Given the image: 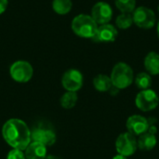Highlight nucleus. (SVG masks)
<instances>
[{"mask_svg":"<svg viewBox=\"0 0 159 159\" xmlns=\"http://www.w3.org/2000/svg\"><path fill=\"white\" fill-rule=\"evenodd\" d=\"M6 143L13 149L25 150L31 143V131L26 123L18 118L7 120L2 129Z\"/></svg>","mask_w":159,"mask_h":159,"instance_id":"f257e3e1","label":"nucleus"},{"mask_svg":"<svg viewBox=\"0 0 159 159\" xmlns=\"http://www.w3.org/2000/svg\"><path fill=\"white\" fill-rule=\"evenodd\" d=\"M112 85L117 89H125L134 82V73L132 68L126 62L116 63L110 75Z\"/></svg>","mask_w":159,"mask_h":159,"instance_id":"f03ea898","label":"nucleus"},{"mask_svg":"<svg viewBox=\"0 0 159 159\" xmlns=\"http://www.w3.org/2000/svg\"><path fill=\"white\" fill-rule=\"evenodd\" d=\"M98 24L92 19L91 16L86 14H80L74 18L72 21L73 32L83 38H93L96 34Z\"/></svg>","mask_w":159,"mask_h":159,"instance_id":"7ed1b4c3","label":"nucleus"},{"mask_svg":"<svg viewBox=\"0 0 159 159\" xmlns=\"http://www.w3.org/2000/svg\"><path fill=\"white\" fill-rule=\"evenodd\" d=\"M158 104L159 96L151 89L141 90L135 97V105L142 112H151L157 109Z\"/></svg>","mask_w":159,"mask_h":159,"instance_id":"20e7f679","label":"nucleus"},{"mask_svg":"<svg viewBox=\"0 0 159 159\" xmlns=\"http://www.w3.org/2000/svg\"><path fill=\"white\" fill-rule=\"evenodd\" d=\"M138 149L137 138L129 132H123L116 140V150L117 154L126 157L133 156Z\"/></svg>","mask_w":159,"mask_h":159,"instance_id":"39448f33","label":"nucleus"},{"mask_svg":"<svg viewBox=\"0 0 159 159\" xmlns=\"http://www.w3.org/2000/svg\"><path fill=\"white\" fill-rule=\"evenodd\" d=\"M10 76L18 83H26L31 80L34 70L32 65L25 61H17L10 66Z\"/></svg>","mask_w":159,"mask_h":159,"instance_id":"423d86ee","label":"nucleus"},{"mask_svg":"<svg viewBox=\"0 0 159 159\" xmlns=\"http://www.w3.org/2000/svg\"><path fill=\"white\" fill-rule=\"evenodd\" d=\"M133 23L142 29H150L156 23L155 12L147 7H136L132 14Z\"/></svg>","mask_w":159,"mask_h":159,"instance_id":"0eeeda50","label":"nucleus"},{"mask_svg":"<svg viewBox=\"0 0 159 159\" xmlns=\"http://www.w3.org/2000/svg\"><path fill=\"white\" fill-rule=\"evenodd\" d=\"M61 84L66 91L76 92L83 86V75L76 69H70L63 74Z\"/></svg>","mask_w":159,"mask_h":159,"instance_id":"6e6552de","label":"nucleus"},{"mask_svg":"<svg viewBox=\"0 0 159 159\" xmlns=\"http://www.w3.org/2000/svg\"><path fill=\"white\" fill-rule=\"evenodd\" d=\"M91 17L98 25L109 23L113 18V9L108 3L98 2L91 9Z\"/></svg>","mask_w":159,"mask_h":159,"instance_id":"1a4fd4ad","label":"nucleus"},{"mask_svg":"<svg viewBox=\"0 0 159 159\" xmlns=\"http://www.w3.org/2000/svg\"><path fill=\"white\" fill-rule=\"evenodd\" d=\"M126 128L128 132L139 137L140 135L147 132L148 118L141 115H132L127 119Z\"/></svg>","mask_w":159,"mask_h":159,"instance_id":"9d476101","label":"nucleus"},{"mask_svg":"<svg viewBox=\"0 0 159 159\" xmlns=\"http://www.w3.org/2000/svg\"><path fill=\"white\" fill-rule=\"evenodd\" d=\"M117 35H118L117 29L114 25L110 23H106L98 26L96 34L92 39L95 42L110 43V42H114L116 39Z\"/></svg>","mask_w":159,"mask_h":159,"instance_id":"9b49d317","label":"nucleus"},{"mask_svg":"<svg viewBox=\"0 0 159 159\" xmlns=\"http://www.w3.org/2000/svg\"><path fill=\"white\" fill-rule=\"evenodd\" d=\"M56 134L52 129H35L33 132H31V140L33 142H37L45 146H51L56 143Z\"/></svg>","mask_w":159,"mask_h":159,"instance_id":"f8f14e48","label":"nucleus"},{"mask_svg":"<svg viewBox=\"0 0 159 159\" xmlns=\"http://www.w3.org/2000/svg\"><path fill=\"white\" fill-rule=\"evenodd\" d=\"M26 159H45L47 157V146L37 142H31L25 149Z\"/></svg>","mask_w":159,"mask_h":159,"instance_id":"ddd939ff","label":"nucleus"},{"mask_svg":"<svg viewBox=\"0 0 159 159\" xmlns=\"http://www.w3.org/2000/svg\"><path fill=\"white\" fill-rule=\"evenodd\" d=\"M143 65L146 72L151 75H159V54L156 51L149 52L143 61Z\"/></svg>","mask_w":159,"mask_h":159,"instance_id":"4468645a","label":"nucleus"},{"mask_svg":"<svg viewBox=\"0 0 159 159\" xmlns=\"http://www.w3.org/2000/svg\"><path fill=\"white\" fill-rule=\"evenodd\" d=\"M137 144L138 148L142 151H151L157 144V136L150 132H145L138 137Z\"/></svg>","mask_w":159,"mask_h":159,"instance_id":"2eb2a0df","label":"nucleus"},{"mask_svg":"<svg viewBox=\"0 0 159 159\" xmlns=\"http://www.w3.org/2000/svg\"><path fill=\"white\" fill-rule=\"evenodd\" d=\"M93 86H94L95 89L100 91V92L110 91V89L113 87L110 76H108L106 75H103V74H100V75H96L94 77Z\"/></svg>","mask_w":159,"mask_h":159,"instance_id":"dca6fc26","label":"nucleus"},{"mask_svg":"<svg viewBox=\"0 0 159 159\" xmlns=\"http://www.w3.org/2000/svg\"><path fill=\"white\" fill-rule=\"evenodd\" d=\"M134 82L136 87L141 90L148 89L153 84L152 75H149L147 72H141L134 77Z\"/></svg>","mask_w":159,"mask_h":159,"instance_id":"f3484780","label":"nucleus"},{"mask_svg":"<svg viewBox=\"0 0 159 159\" xmlns=\"http://www.w3.org/2000/svg\"><path fill=\"white\" fill-rule=\"evenodd\" d=\"M78 100V96L76 92L73 91H66L61 98L60 102L62 108L64 109H72L76 105Z\"/></svg>","mask_w":159,"mask_h":159,"instance_id":"a211bd4d","label":"nucleus"},{"mask_svg":"<svg viewBox=\"0 0 159 159\" xmlns=\"http://www.w3.org/2000/svg\"><path fill=\"white\" fill-rule=\"evenodd\" d=\"M72 1L71 0H53L52 7L57 14L65 15L70 12L72 9Z\"/></svg>","mask_w":159,"mask_h":159,"instance_id":"6ab92c4d","label":"nucleus"},{"mask_svg":"<svg viewBox=\"0 0 159 159\" xmlns=\"http://www.w3.org/2000/svg\"><path fill=\"white\" fill-rule=\"evenodd\" d=\"M116 24L121 30H127L133 24L132 15L129 13H121L116 17Z\"/></svg>","mask_w":159,"mask_h":159,"instance_id":"aec40b11","label":"nucleus"},{"mask_svg":"<svg viewBox=\"0 0 159 159\" xmlns=\"http://www.w3.org/2000/svg\"><path fill=\"white\" fill-rule=\"evenodd\" d=\"M116 7L122 13H131L136 8V0H115Z\"/></svg>","mask_w":159,"mask_h":159,"instance_id":"412c9836","label":"nucleus"},{"mask_svg":"<svg viewBox=\"0 0 159 159\" xmlns=\"http://www.w3.org/2000/svg\"><path fill=\"white\" fill-rule=\"evenodd\" d=\"M7 159H26L25 155L21 150L19 149H12L8 154Z\"/></svg>","mask_w":159,"mask_h":159,"instance_id":"4be33fe9","label":"nucleus"},{"mask_svg":"<svg viewBox=\"0 0 159 159\" xmlns=\"http://www.w3.org/2000/svg\"><path fill=\"white\" fill-rule=\"evenodd\" d=\"M157 119L155 118V117H151V118H148V130L147 132H150L152 134H157Z\"/></svg>","mask_w":159,"mask_h":159,"instance_id":"5701e85b","label":"nucleus"},{"mask_svg":"<svg viewBox=\"0 0 159 159\" xmlns=\"http://www.w3.org/2000/svg\"><path fill=\"white\" fill-rule=\"evenodd\" d=\"M7 4H8L7 0H0V15L6 11L7 7Z\"/></svg>","mask_w":159,"mask_h":159,"instance_id":"b1692460","label":"nucleus"},{"mask_svg":"<svg viewBox=\"0 0 159 159\" xmlns=\"http://www.w3.org/2000/svg\"><path fill=\"white\" fill-rule=\"evenodd\" d=\"M112 159H128V157H124V156H122V155L117 154L116 156H115Z\"/></svg>","mask_w":159,"mask_h":159,"instance_id":"393cba45","label":"nucleus"},{"mask_svg":"<svg viewBox=\"0 0 159 159\" xmlns=\"http://www.w3.org/2000/svg\"><path fill=\"white\" fill-rule=\"evenodd\" d=\"M45 159H60L59 157H47Z\"/></svg>","mask_w":159,"mask_h":159,"instance_id":"a878e982","label":"nucleus"},{"mask_svg":"<svg viewBox=\"0 0 159 159\" xmlns=\"http://www.w3.org/2000/svg\"><path fill=\"white\" fill-rule=\"evenodd\" d=\"M157 34H158V37H159V21H158V23H157Z\"/></svg>","mask_w":159,"mask_h":159,"instance_id":"bb28decb","label":"nucleus"},{"mask_svg":"<svg viewBox=\"0 0 159 159\" xmlns=\"http://www.w3.org/2000/svg\"><path fill=\"white\" fill-rule=\"evenodd\" d=\"M158 12H159V6H158Z\"/></svg>","mask_w":159,"mask_h":159,"instance_id":"cd10ccee","label":"nucleus"}]
</instances>
